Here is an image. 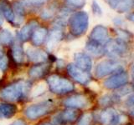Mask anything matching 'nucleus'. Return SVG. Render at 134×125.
<instances>
[{"instance_id": "1", "label": "nucleus", "mask_w": 134, "mask_h": 125, "mask_svg": "<svg viewBox=\"0 0 134 125\" xmlns=\"http://www.w3.org/2000/svg\"><path fill=\"white\" fill-rule=\"evenodd\" d=\"M31 88V83L28 81H17L4 87L0 92V97L8 102H16L27 96Z\"/></svg>"}, {"instance_id": "2", "label": "nucleus", "mask_w": 134, "mask_h": 125, "mask_svg": "<svg viewBox=\"0 0 134 125\" xmlns=\"http://www.w3.org/2000/svg\"><path fill=\"white\" fill-rule=\"evenodd\" d=\"M47 83L49 90L54 93L65 94L70 93L75 89V85L72 82L58 74H52L49 76Z\"/></svg>"}, {"instance_id": "3", "label": "nucleus", "mask_w": 134, "mask_h": 125, "mask_svg": "<svg viewBox=\"0 0 134 125\" xmlns=\"http://www.w3.org/2000/svg\"><path fill=\"white\" fill-rule=\"evenodd\" d=\"M89 25V16L87 12L80 11L70 18V31L74 36H81L85 33Z\"/></svg>"}, {"instance_id": "4", "label": "nucleus", "mask_w": 134, "mask_h": 125, "mask_svg": "<svg viewBox=\"0 0 134 125\" xmlns=\"http://www.w3.org/2000/svg\"><path fill=\"white\" fill-rule=\"evenodd\" d=\"M53 107V102L48 100V101L32 104V105L27 107L24 109V116L29 120H36L51 112Z\"/></svg>"}, {"instance_id": "5", "label": "nucleus", "mask_w": 134, "mask_h": 125, "mask_svg": "<svg viewBox=\"0 0 134 125\" xmlns=\"http://www.w3.org/2000/svg\"><path fill=\"white\" fill-rule=\"evenodd\" d=\"M122 71V65L117 60L107 59L99 63L96 68V76L102 78L111 73H116Z\"/></svg>"}, {"instance_id": "6", "label": "nucleus", "mask_w": 134, "mask_h": 125, "mask_svg": "<svg viewBox=\"0 0 134 125\" xmlns=\"http://www.w3.org/2000/svg\"><path fill=\"white\" fill-rule=\"evenodd\" d=\"M104 53L111 58L120 57L127 53V45L126 42L120 39H111L104 46Z\"/></svg>"}, {"instance_id": "7", "label": "nucleus", "mask_w": 134, "mask_h": 125, "mask_svg": "<svg viewBox=\"0 0 134 125\" xmlns=\"http://www.w3.org/2000/svg\"><path fill=\"white\" fill-rule=\"evenodd\" d=\"M128 83V74L124 71L116 73L104 81L103 85L108 89H116L125 86Z\"/></svg>"}, {"instance_id": "8", "label": "nucleus", "mask_w": 134, "mask_h": 125, "mask_svg": "<svg viewBox=\"0 0 134 125\" xmlns=\"http://www.w3.org/2000/svg\"><path fill=\"white\" fill-rule=\"evenodd\" d=\"M67 72L75 81L81 84H87L91 79V76L89 72L78 68L76 65L73 64H70L67 66Z\"/></svg>"}, {"instance_id": "9", "label": "nucleus", "mask_w": 134, "mask_h": 125, "mask_svg": "<svg viewBox=\"0 0 134 125\" xmlns=\"http://www.w3.org/2000/svg\"><path fill=\"white\" fill-rule=\"evenodd\" d=\"M99 120L102 125H117L120 122L116 111L111 108H107L100 112Z\"/></svg>"}, {"instance_id": "10", "label": "nucleus", "mask_w": 134, "mask_h": 125, "mask_svg": "<svg viewBox=\"0 0 134 125\" xmlns=\"http://www.w3.org/2000/svg\"><path fill=\"white\" fill-rule=\"evenodd\" d=\"M88 99L85 95L75 94L64 100L63 104L70 108H84L88 106Z\"/></svg>"}, {"instance_id": "11", "label": "nucleus", "mask_w": 134, "mask_h": 125, "mask_svg": "<svg viewBox=\"0 0 134 125\" xmlns=\"http://www.w3.org/2000/svg\"><path fill=\"white\" fill-rule=\"evenodd\" d=\"M112 9L123 14L129 12L133 7V0H106Z\"/></svg>"}, {"instance_id": "12", "label": "nucleus", "mask_w": 134, "mask_h": 125, "mask_svg": "<svg viewBox=\"0 0 134 125\" xmlns=\"http://www.w3.org/2000/svg\"><path fill=\"white\" fill-rule=\"evenodd\" d=\"M75 64L78 68H81L87 72H90L92 68V60L91 57L86 53H77L74 55Z\"/></svg>"}, {"instance_id": "13", "label": "nucleus", "mask_w": 134, "mask_h": 125, "mask_svg": "<svg viewBox=\"0 0 134 125\" xmlns=\"http://www.w3.org/2000/svg\"><path fill=\"white\" fill-rule=\"evenodd\" d=\"M63 39V32L60 27L56 26L50 31L49 36L46 39V46L49 49L54 48Z\"/></svg>"}, {"instance_id": "14", "label": "nucleus", "mask_w": 134, "mask_h": 125, "mask_svg": "<svg viewBox=\"0 0 134 125\" xmlns=\"http://www.w3.org/2000/svg\"><path fill=\"white\" fill-rule=\"evenodd\" d=\"M38 25H39V23L35 20H32L29 23H28L26 25H24L18 33L19 39L22 42L29 40L31 38L34 31L38 28Z\"/></svg>"}, {"instance_id": "15", "label": "nucleus", "mask_w": 134, "mask_h": 125, "mask_svg": "<svg viewBox=\"0 0 134 125\" xmlns=\"http://www.w3.org/2000/svg\"><path fill=\"white\" fill-rule=\"evenodd\" d=\"M26 54L29 59L35 63H43L49 58V55L47 53L44 52V50L38 48H28L26 51Z\"/></svg>"}, {"instance_id": "16", "label": "nucleus", "mask_w": 134, "mask_h": 125, "mask_svg": "<svg viewBox=\"0 0 134 125\" xmlns=\"http://www.w3.org/2000/svg\"><path fill=\"white\" fill-rule=\"evenodd\" d=\"M108 37V30L103 25H97L96 26L91 33V40L97 42L102 43V42L106 41Z\"/></svg>"}, {"instance_id": "17", "label": "nucleus", "mask_w": 134, "mask_h": 125, "mask_svg": "<svg viewBox=\"0 0 134 125\" xmlns=\"http://www.w3.org/2000/svg\"><path fill=\"white\" fill-rule=\"evenodd\" d=\"M49 69V65L45 64H40L32 66L29 71V77L33 79H39L43 78L48 73Z\"/></svg>"}, {"instance_id": "18", "label": "nucleus", "mask_w": 134, "mask_h": 125, "mask_svg": "<svg viewBox=\"0 0 134 125\" xmlns=\"http://www.w3.org/2000/svg\"><path fill=\"white\" fill-rule=\"evenodd\" d=\"M78 117H79L78 111L75 110L74 108H70V109L65 110L60 114H59L55 118V120L59 123H72L78 118Z\"/></svg>"}, {"instance_id": "19", "label": "nucleus", "mask_w": 134, "mask_h": 125, "mask_svg": "<svg viewBox=\"0 0 134 125\" xmlns=\"http://www.w3.org/2000/svg\"><path fill=\"white\" fill-rule=\"evenodd\" d=\"M0 12H2V14L4 16L8 22L12 23L14 26H17L16 25V19H15V15L13 8L8 2H6L5 0L0 3Z\"/></svg>"}, {"instance_id": "20", "label": "nucleus", "mask_w": 134, "mask_h": 125, "mask_svg": "<svg viewBox=\"0 0 134 125\" xmlns=\"http://www.w3.org/2000/svg\"><path fill=\"white\" fill-rule=\"evenodd\" d=\"M47 35H48V31L45 28H36L32 33L31 36L33 44L35 46H40L46 39Z\"/></svg>"}, {"instance_id": "21", "label": "nucleus", "mask_w": 134, "mask_h": 125, "mask_svg": "<svg viewBox=\"0 0 134 125\" xmlns=\"http://www.w3.org/2000/svg\"><path fill=\"white\" fill-rule=\"evenodd\" d=\"M17 112V107L11 103H0V118H11Z\"/></svg>"}, {"instance_id": "22", "label": "nucleus", "mask_w": 134, "mask_h": 125, "mask_svg": "<svg viewBox=\"0 0 134 125\" xmlns=\"http://www.w3.org/2000/svg\"><path fill=\"white\" fill-rule=\"evenodd\" d=\"M86 49L88 53L94 56H100L104 54V47L102 43H97V42L93 41V40H89L86 43Z\"/></svg>"}, {"instance_id": "23", "label": "nucleus", "mask_w": 134, "mask_h": 125, "mask_svg": "<svg viewBox=\"0 0 134 125\" xmlns=\"http://www.w3.org/2000/svg\"><path fill=\"white\" fill-rule=\"evenodd\" d=\"M12 56L14 61L18 64H21L24 60V51L22 45L19 43H15L12 48Z\"/></svg>"}, {"instance_id": "24", "label": "nucleus", "mask_w": 134, "mask_h": 125, "mask_svg": "<svg viewBox=\"0 0 134 125\" xmlns=\"http://www.w3.org/2000/svg\"><path fill=\"white\" fill-rule=\"evenodd\" d=\"M13 10H14L15 19H16V25H19L23 22L24 16V8L23 3L21 2H15L13 4Z\"/></svg>"}, {"instance_id": "25", "label": "nucleus", "mask_w": 134, "mask_h": 125, "mask_svg": "<svg viewBox=\"0 0 134 125\" xmlns=\"http://www.w3.org/2000/svg\"><path fill=\"white\" fill-rule=\"evenodd\" d=\"M14 41V37L11 32L8 29H2L0 31V43L4 45H9Z\"/></svg>"}, {"instance_id": "26", "label": "nucleus", "mask_w": 134, "mask_h": 125, "mask_svg": "<svg viewBox=\"0 0 134 125\" xmlns=\"http://www.w3.org/2000/svg\"><path fill=\"white\" fill-rule=\"evenodd\" d=\"M92 119H93V116L91 114H89V113L85 114L79 118L78 125H90Z\"/></svg>"}, {"instance_id": "27", "label": "nucleus", "mask_w": 134, "mask_h": 125, "mask_svg": "<svg viewBox=\"0 0 134 125\" xmlns=\"http://www.w3.org/2000/svg\"><path fill=\"white\" fill-rule=\"evenodd\" d=\"M8 60L7 56L3 53L0 52V70L5 71L8 68Z\"/></svg>"}, {"instance_id": "28", "label": "nucleus", "mask_w": 134, "mask_h": 125, "mask_svg": "<svg viewBox=\"0 0 134 125\" xmlns=\"http://www.w3.org/2000/svg\"><path fill=\"white\" fill-rule=\"evenodd\" d=\"M86 0H66V3L69 4L70 6H72L75 8H82L85 6Z\"/></svg>"}, {"instance_id": "29", "label": "nucleus", "mask_w": 134, "mask_h": 125, "mask_svg": "<svg viewBox=\"0 0 134 125\" xmlns=\"http://www.w3.org/2000/svg\"><path fill=\"white\" fill-rule=\"evenodd\" d=\"M48 0H23L22 3L23 5H27V6H37L40 5L42 3H44L47 2Z\"/></svg>"}, {"instance_id": "30", "label": "nucleus", "mask_w": 134, "mask_h": 125, "mask_svg": "<svg viewBox=\"0 0 134 125\" xmlns=\"http://www.w3.org/2000/svg\"><path fill=\"white\" fill-rule=\"evenodd\" d=\"M116 33L119 36L118 39H120L121 40H123V41L130 39L132 36L131 33H130L128 31H125V30H122V29H118V30H116Z\"/></svg>"}, {"instance_id": "31", "label": "nucleus", "mask_w": 134, "mask_h": 125, "mask_svg": "<svg viewBox=\"0 0 134 125\" xmlns=\"http://www.w3.org/2000/svg\"><path fill=\"white\" fill-rule=\"evenodd\" d=\"M91 8H92V12H93L94 14L97 15V16H100V15L102 14V8L100 7L98 3L96 2V0H93V2H92Z\"/></svg>"}, {"instance_id": "32", "label": "nucleus", "mask_w": 134, "mask_h": 125, "mask_svg": "<svg viewBox=\"0 0 134 125\" xmlns=\"http://www.w3.org/2000/svg\"><path fill=\"white\" fill-rule=\"evenodd\" d=\"M54 15V10L49 9V8H46V9L43 10L41 12V18L43 19H49L50 18H52V16Z\"/></svg>"}, {"instance_id": "33", "label": "nucleus", "mask_w": 134, "mask_h": 125, "mask_svg": "<svg viewBox=\"0 0 134 125\" xmlns=\"http://www.w3.org/2000/svg\"><path fill=\"white\" fill-rule=\"evenodd\" d=\"M115 99H116L115 97L113 98V97H111V96H109V95H106L100 99V103L102 104H103V105H107V104H110V103L114 102Z\"/></svg>"}, {"instance_id": "34", "label": "nucleus", "mask_w": 134, "mask_h": 125, "mask_svg": "<svg viewBox=\"0 0 134 125\" xmlns=\"http://www.w3.org/2000/svg\"><path fill=\"white\" fill-rule=\"evenodd\" d=\"M10 125H27V123L23 119H17L14 123H12Z\"/></svg>"}, {"instance_id": "35", "label": "nucleus", "mask_w": 134, "mask_h": 125, "mask_svg": "<svg viewBox=\"0 0 134 125\" xmlns=\"http://www.w3.org/2000/svg\"><path fill=\"white\" fill-rule=\"evenodd\" d=\"M3 14L2 12H0V26L3 24Z\"/></svg>"}, {"instance_id": "36", "label": "nucleus", "mask_w": 134, "mask_h": 125, "mask_svg": "<svg viewBox=\"0 0 134 125\" xmlns=\"http://www.w3.org/2000/svg\"><path fill=\"white\" fill-rule=\"evenodd\" d=\"M41 125H54V124L49 123H42Z\"/></svg>"}, {"instance_id": "37", "label": "nucleus", "mask_w": 134, "mask_h": 125, "mask_svg": "<svg viewBox=\"0 0 134 125\" xmlns=\"http://www.w3.org/2000/svg\"><path fill=\"white\" fill-rule=\"evenodd\" d=\"M0 52H1V43H0Z\"/></svg>"}]
</instances>
